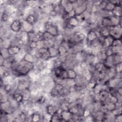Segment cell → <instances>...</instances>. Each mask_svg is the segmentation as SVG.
I'll return each mask as SVG.
<instances>
[{"mask_svg":"<svg viewBox=\"0 0 122 122\" xmlns=\"http://www.w3.org/2000/svg\"><path fill=\"white\" fill-rule=\"evenodd\" d=\"M34 68V63L21 60L18 61L11 69V73L15 77L28 75Z\"/></svg>","mask_w":122,"mask_h":122,"instance_id":"1","label":"cell"},{"mask_svg":"<svg viewBox=\"0 0 122 122\" xmlns=\"http://www.w3.org/2000/svg\"><path fill=\"white\" fill-rule=\"evenodd\" d=\"M35 56L37 59L44 61H49L51 59L48 49L46 48L37 49L35 51Z\"/></svg>","mask_w":122,"mask_h":122,"instance_id":"2","label":"cell"},{"mask_svg":"<svg viewBox=\"0 0 122 122\" xmlns=\"http://www.w3.org/2000/svg\"><path fill=\"white\" fill-rule=\"evenodd\" d=\"M22 21L19 19H15L10 24V30L16 34L20 33L22 29Z\"/></svg>","mask_w":122,"mask_h":122,"instance_id":"3","label":"cell"},{"mask_svg":"<svg viewBox=\"0 0 122 122\" xmlns=\"http://www.w3.org/2000/svg\"><path fill=\"white\" fill-rule=\"evenodd\" d=\"M109 29V36H111L114 39H122V25L112 26Z\"/></svg>","mask_w":122,"mask_h":122,"instance_id":"4","label":"cell"},{"mask_svg":"<svg viewBox=\"0 0 122 122\" xmlns=\"http://www.w3.org/2000/svg\"><path fill=\"white\" fill-rule=\"evenodd\" d=\"M59 108L54 104L48 103L45 106V112L50 116H52L59 112Z\"/></svg>","mask_w":122,"mask_h":122,"instance_id":"5","label":"cell"},{"mask_svg":"<svg viewBox=\"0 0 122 122\" xmlns=\"http://www.w3.org/2000/svg\"><path fill=\"white\" fill-rule=\"evenodd\" d=\"M24 20L30 24L35 25L39 20V16L35 13H31L26 15Z\"/></svg>","mask_w":122,"mask_h":122,"instance_id":"6","label":"cell"},{"mask_svg":"<svg viewBox=\"0 0 122 122\" xmlns=\"http://www.w3.org/2000/svg\"><path fill=\"white\" fill-rule=\"evenodd\" d=\"M60 4L64 10L68 13L74 9L73 4H71L69 0H60Z\"/></svg>","mask_w":122,"mask_h":122,"instance_id":"7","label":"cell"},{"mask_svg":"<svg viewBox=\"0 0 122 122\" xmlns=\"http://www.w3.org/2000/svg\"><path fill=\"white\" fill-rule=\"evenodd\" d=\"M10 95H11L12 99L20 105L23 102V96L21 92L15 91L12 93L10 94Z\"/></svg>","mask_w":122,"mask_h":122,"instance_id":"8","label":"cell"},{"mask_svg":"<svg viewBox=\"0 0 122 122\" xmlns=\"http://www.w3.org/2000/svg\"><path fill=\"white\" fill-rule=\"evenodd\" d=\"M10 56H15L17 55L21 50V48L15 45H12L8 48Z\"/></svg>","mask_w":122,"mask_h":122,"instance_id":"9","label":"cell"},{"mask_svg":"<svg viewBox=\"0 0 122 122\" xmlns=\"http://www.w3.org/2000/svg\"><path fill=\"white\" fill-rule=\"evenodd\" d=\"M22 30H23L27 33L31 32L34 30V25H32L25 20H23L22 21Z\"/></svg>","mask_w":122,"mask_h":122,"instance_id":"10","label":"cell"},{"mask_svg":"<svg viewBox=\"0 0 122 122\" xmlns=\"http://www.w3.org/2000/svg\"><path fill=\"white\" fill-rule=\"evenodd\" d=\"M100 25L102 27L110 28L112 26L110 17H102L100 21Z\"/></svg>","mask_w":122,"mask_h":122,"instance_id":"11","label":"cell"},{"mask_svg":"<svg viewBox=\"0 0 122 122\" xmlns=\"http://www.w3.org/2000/svg\"><path fill=\"white\" fill-rule=\"evenodd\" d=\"M23 60L28 62L35 63L38 59L35 57V56L33 54H32L30 52H26L24 55Z\"/></svg>","mask_w":122,"mask_h":122,"instance_id":"12","label":"cell"},{"mask_svg":"<svg viewBox=\"0 0 122 122\" xmlns=\"http://www.w3.org/2000/svg\"><path fill=\"white\" fill-rule=\"evenodd\" d=\"M21 92L22 93L23 96V102L29 101V100L31 98V92L29 87L24 89Z\"/></svg>","mask_w":122,"mask_h":122,"instance_id":"13","label":"cell"},{"mask_svg":"<svg viewBox=\"0 0 122 122\" xmlns=\"http://www.w3.org/2000/svg\"><path fill=\"white\" fill-rule=\"evenodd\" d=\"M48 49L51 58H54L59 57L58 50L57 47L55 46H53L48 48Z\"/></svg>","mask_w":122,"mask_h":122,"instance_id":"14","label":"cell"},{"mask_svg":"<svg viewBox=\"0 0 122 122\" xmlns=\"http://www.w3.org/2000/svg\"><path fill=\"white\" fill-rule=\"evenodd\" d=\"M100 99V101L102 102H105L108 97L109 95V92L108 91L106 90H102L99 94Z\"/></svg>","mask_w":122,"mask_h":122,"instance_id":"15","label":"cell"},{"mask_svg":"<svg viewBox=\"0 0 122 122\" xmlns=\"http://www.w3.org/2000/svg\"><path fill=\"white\" fill-rule=\"evenodd\" d=\"M66 70H67L68 79H75L76 78L78 75V73L73 68H71V69H68Z\"/></svg>","mask_w":122,"mask_h":122,"instance_id":"16","label":"cell"},{"mask_svg":"<svg viewBox=\"0 0 122 122\" xmlns=\"http://www.w3.org/2000/svg\"><path fill=\"white\" fill-rule=\"evenodd\" d=\"M59 57L66 56L68 53V50L63 45H61L58 47Z\"/></svg>","mask_w":122,"mask_h":122,"instance_id":"17","label":"cell"},{"mask_svg":"<svg viewBox=\"0 0 122 122\" xmlns=\"http://www.w3.org/2000/svg\"><path fill=\"white\" fill-rule=\"evenodd\" d=\"M113 16L118 17H122V6H116L112 11Z\"/></svg>","mask_w":122,"mask_h":122,"instance_id":"18","label":"cell"},{"mask_svg":"<svg viewBox=\"0 0 122 122\" xmlns=\"http://www.w3.org/2000/svg\"><path fill=\"white\" fill-rule=\"evenodd\" d=\"M55 36L47 31H44L43 32V40L45 41H49L53 40Z\"/></svg>","mask_w":122,"mask_h":122,"instance_id":"19","label":"cell"},{"mask_svg":"<svg viewBox=\"0 0 122 122\" xmlns=\"http://www.w3.org/2000/svg\"><path fill=\"white\" fill-rule=\"evenodd\" d=\"M0 55H1L5 59L9 58L10 56L9 54L8 48H0Z\"/></svg>","mask_w":122,"mask_h":122,"instance_id":"20","label":"cell"},{"mask_svg":"<svg viewBox=\"0 0 122 122\" xmlns=\"http://www.w3.org/2000/svg\"><path fill=\"white\" fill-rule=\"evenodd\" d=\"M115 7V6L114 5H113L112 3L109 0H108L107 4V5L105 7V9L104 10L112 12V10H114Z\"/></svg>","mask_w":122,"mask_h":122,"instance_id":"21","label":"cell"},{"mask_svg":"<svg viewBox=\"0 0 122 122\" xmlns=\"http://www.w3.org/2000/svg\"><path fill=\"white\" fill-rule=\"evenodd\" d=\"M111 46H122V39H113Z\"/></svg>","mask_w":122,"mask_h":122,"instance_id":"22","label":"cell"},{"mask_svg":"<svg viewBox=\"0 0 122 122\" xmlns=\"http://www.w3.org/2000/svg\"><path fill=\"white\" fill-rule=\"evenodd\" d=\"M122 62H120L114 66L116 73L122 72Z\"/></svg>","mask_w":122,"mask_h":122,"instance_id":"23","label":"cell"},{"mask_svg":"<svg viewBox=\"0 0 122 122\" xmlns=\"http://www.w3.org/2000/svg\"><path fill=\"white\" fill-rule=\"evenodd\" d=\"M107 3L108 0H102V2L99 6V8L101 10H105Z\"/></svg>","mask_w":122,"mask_h":122,"instance_id":"24","label":"cell"},{"mask_svg":"<svg viewBox=\"0 0 122 122\" xmlns=\"http://www.w3.org/2000/svg\"><path fill=\"white\" fill-rule=\"evenodd\" d=\"M114 121L115 122H122V113H120L116 116H114Z\"/></svg>","mask_w":122,"mask_h":122,"instance_id":"25","label":"cell"}]
</instances>
